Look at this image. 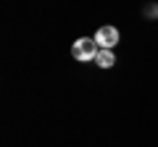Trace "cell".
Instances as JSON below:
<instances>
[{"mask_svg":"<svg viewBox=\"0 0 158 147\" xmlns=\"http://www.w3.org/2000/svg\"><path fill=\"white\" fill-rule=\"evenodd\" d=\"M98 42L95 40H90V37H79L77 42L71 45V55L77 58L79 63H87V61H95L98 58Z\"/></svg>","mask_w":158,"mask_h":147,"instance_id":"1","label":"cell"},{"mask_svg":"<svg viewBox=\"0 0 158 147\" xmlns=\"http://www.w3.org/2000/svg\"><path fill=\"white\" fill-rule=\"evenodd\" d=\"M95 42H98L100 50H111V47L118 42V29L116 26H100L95 32Z\"/></svg>","mask_w":158,"mask_h":147,"instance_id":"2","label":"cell"},{"mask_svg":"<svg viewBox=\"0 0 158 147\" xmlns=\"http://www.w3.org/2000/svg\"><path fill=\"white\" fill-rule=\"evenodd\" d=\"M95 63H98L100 68H111L113 63H116V55H113V50H98Z\"/></svg>","mask_w":158,"mask_h":147,"instance_id":"3","label":"cell"}]
</instances>
